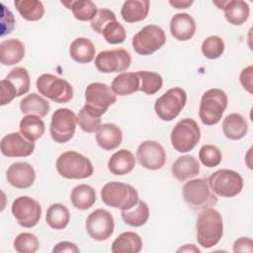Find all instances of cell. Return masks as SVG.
Returning a JSON list of instances; mask_svg holds the SVG:
<instances>
[{
	"label": "cell",
	"instance_id": "6da1fadb",
	"mask_svg": "<svg viewBox=\"0 0 253 253\" xmlns=\"http://www.w3.org/2000/svg\"><path fill=\"white\" fill-rule=\"evenodd\" d=\"M197 241L203 248L215 246L223 235V221L221 214L213 208L201 211L196 221Z\"/></svg>",
	"mask_w": 253,
	"mask_h": 253
},
{
	"label": "cell",
	"instance_id": "7a4b0ae2",
	"mask_svg": "<svg viewBox=\"0 0 253 253\" xmlns=\"http://www.w3.org/2000/svg\"><path fill=\"white\" fill-rule=\"evenodd\" d=\"M55 167L58 174L65 179H86L94 173L90 159L72 150L61 153L56 160Z\"/></svg>",
	"mask_w": 253,
	"mask_h": 253
},
{
	"label": "cell",
	"instance_id": "3957f363",
	"mask_svg": "<svg viewBox=\"0 0 253 253\" xmlns=\"http://www.w3.org/2000/svg\"><path fill=\"white\" fill-rule=\"evenodd\" d=\"M101 199L108 207L126 211L131 209L138 202V193L129 184L114 181L103 186Z\"/></svg>",
	"mask_w": 253,
	"mask_h": 253
},
{
	"label": "cell",
	"instance_id": "277c9868",
	"mask_svg": "<svg viewBox=\"0 0 253 253\" xmlns=\"http://www.w3.org/2000/svg\"><path fill=\"white\" fill-rule=\"evenodd\" d=\"M227 95L218 88H211L206 91L200 102L199 117L206 126H214L219 123L227 107Z\"/></svg>",
	"mask_w": 253,
	"mask_h": 253
},
{
	"label": "cell",
	"instance_id": "5b68a950",
	"mask_svg": "<svg viewBox=\"0 0 253 253\" xmlns=\"http://www.w3.org/2000/svg\"><path fill=\"white\" fill-rule=\"evenodd\" d=\"M183 198L189 208L202 211L211 208L217 203V197L211 190L208 181L204 178L193 179L183 186Z\"/></svg>",
	"mask_w": 253,
	"mask_h": 253
},
{
	"label": "cell",
	"instance_id": "8992f818",
	"mask_svg": "<svg viewBox=\"0 0 253 253\" xmlns=\"http://www.w3.org/2000/svg\"><path fill=\"white\" fill-rule=\"evenodd\" d=\"M201 129L197 122L190 118L179 121L172 128L170 140L173 148L181 153L191 151L200 141Z\"/></svg>",
	"mask_w": 253,
	"mask_h": 253
},
{
	"label": "cell",
	"instance_id": "52a82bcc",
	"mask_svg": "<svg viewBox=\"0 0 253 253\" xmlns=\"http://www.w3.org/2000/svg\"><path fill=\"white\" fill-rule=\"evenodd\" d=\"M36 86L41 95L55 103H68L73 98V88L69 82L50 73L40 75Z\"/></svg>",
	"mask_w": 253,
	"mask_h": 253
},
{
	"label": "cell",
	"instance_id": "ba28073f",
	"mask_svg": "<svg viewBox=\"0 0 253 253\" xmlns=\"http://www.w3.org/2000/svg\"><path fill=\"white\" fill-rule=\"evenodd\" d=\"M84 107L97 117H102L110 106L116 103L117 95L112 88L100 82L90 83L85 89Z\"/></svg>",
	"mask_w": 253,
	"mask_h": 253
},
{
	"label": "cell",
	"instance_id": "9c48e42d",
	"mask_svg": "<svg viewBox=\"0 0 253 253\" xmlns=\"http://www.w3.org/2000/svg\"><path fill=\"white\" fill-rule=\"evenodd\" d=\"M207 181L212 193L223 198H233L243 189V178L238 172L230 169L217 170Z\"/></svg>",
	"mask_w": 253,
	"mask_h": 253
},
{
	"label": "cell",
	"instance_id": "30bf717a",
	"mask_svg": "<svg viewBox=\"0 0 253 253\" xmlns=\"http://www.w3.org/2000/svg\"><path fill=\"white\" fill-rule=\"evenodd\" d=\"M186 103V91L180 87H174L156 99L154 111L161 121L171 122L180 114Z\"/></svg>",
	"mask_w": 253,
	"mask_h": 253
},
{
	"label": "cell",
	"instance_id": "8fae6325",
	"mask_svg": "<svg viewBox=\"0 0 253 253\" xmlns=\"http://www.w3.org/2000/svg\"><path fill=\"white\" fill-rule=\"evenodd\" d=\"M166 42V35L162 28L147 25L137 32L131 41L132 48L140 55H150L160 49Z\"/></svg>",
	"mask_w": 253,
	"mask_h": 253
},
{
	"label": "cell",
	"instance_id": "7c38bea8",
	"mask_svg": "<svg viewBox=\"0 0 253 253\" xmlns=\"http://www.w3.org/2000/svg\"><path fill=\"white\" fill-rule=\"evenodd\" d=\"M77 117L75 113L67 108L57 109L51 116L49 133L51 138L57 143L69 141L76 129Z\"/></svg>",
	"mask_w": 253,
	"mask_h": 253
},
{
	"label": "cell",
	"instance_id": "4fadbf2b",
	"mask_svg": "<svg viewBox=\"0 0 253 253\" xmlns=\"http://www.w3.org/2000/svg\"><path fill=\"white\" fill-rule=\"evenodd\" d=\"M11 211L19 225L25 228H32L41 219L42 207L33 198L20 196L13 201Z\"/></svg>",
	"mask_w": 253,
	"mask_h": 253
},
{
	"label": "cell",
	"instance_id": "5bb4252c",
	"mask_svg": "<svg viewBox=\"0 0 253 253\" xmlns=\"http://www.w3.org/2000/svg\"><path fill=\"white\" fill-rule=\"evenodd\" d=\"M86 231L89 236L96 241L109 239L115 229V221L111 212L104 209L92 211L85 222Z\"/></svg>",
	"mask_w": 253,
	"mask_h": 253
},
{
	"label": "cell",
	"instance_id": "9a60e30c",
	"mask_svg": "<svg viewBox=\"0 0 253 253\" xmlns=\"http://www.w3.org/2000/svg\"><path fill=\"white\" fill-rule=\"evenodd\" d=\"M130 63V54L124 48L101 51L95 58L96 68L103 73H123L129 68Z\"/></svg>",
	"mask_w": 253,
	"mask_h": 253
},
{
	"label": "cell",
	"instance_id": "2e32d148",
	"mask_svg": "<svg viewBox=\"0 0 253 253\" xmlns=\"http://www.w3.org/2000/svg\"><path fill=\"white\" fill-rule=\"evenodd\" d=\"M136 158L143 168L158 170L166 162V152L159 142L155 140H144L136 149Z\"/></svg>",
	"mask_w": 253,
	"mask_h": 253
},
{
	"label": "cell",
	"instance_id": "e0dca14e",
	"mask_svg": "<svg viewBox=\"0 0 253 253\" xmlns=\"http://www.w3.org/2000/svg\"><path fill=\"white\" fill-rule=\"evenodd\" d=\"M1 153L7 157H27L35 150V142L27 139L21 132H11L2 137Z\"/></svg>",
	"mask_w": 253,
	"mask_h": 253
},
{
	"label": "cell",
	"instance_id": "ac0fdd59",
	"mask_svg": "<svg viewBox=\"0 0 253 253\" xmlns=\"http://www.w3.org/2000/svg\"><path fill=\"white\" fill-rule=\"evenodd\" d=\"M6 179L17 189H27L34 184L36 172L33 166L27 162H15L7 169Z\"/></svg>",
	"mask_w": 253,
	"mask_h": 253
},
{
	"label": "cell",
	"instance_id": "d6986e66",
	"mask_svg": "<svg viewBox=\"0 0 253 253\" xmlns=\"http://www.w3.org/2000/svg\"><path fill=\"white\" fill-rule=\"evenodd\" d=\"M218 9H222L226 21L233 26H240L244 24L250 14L248 3L242 0H229L221 2H213Z\"/></svg>",
	"mask_w": 253,
	"mask_h": 253
},
{
	"label": "cell",
	"instance_id": "ffe728a7",
	"mask_svg": "<svg viewBox=\"0 0 253 253\" xmlns=\"http://www.w3.org/2000/svg\"><path fill=\"white\" fill-rule=\"evenodd\" d=\"M170 32L177 41H189L196 33V22L187 13L175 14L170 21Z\"/></svg>",
	"mask_w": 253,
	"mask_h": 253
},
{
	"label": "cell",
	"instance_id": "44dd1931",
	"mask_svg": "<svg viewBox=\"0 0 253 253\" xmlns=\"http://www.w3.org/2000/svg\"><path fill=\"white\" fill-rule=\"evenodd\" d=\"M123 140L122 129L115 124L106 123L100 126L96 131V141L104 150H114L119 147Z\"/></svg>",
	"mask_w": 253,
	"mask_h": 253
},
{
	"label": "cell",
	"instance_id": "7402d4cb",
	"mask_svg": "<svg viewBox=\"0 0 253 253\" xmlns=\"http://www.w3.org/2000/svg\"><path fill=\"white\" fill-rule=\"evenodd\" d=\"M25 56V45L18 39L2 41L0 43V62L11 66L19 63Z\"/></svg>",
	"mask_w": 253,
	"mask_h": 253
},
{
	"label": "cell",
	"instance_id": "603a6c76",
	"mask_svg": "<svg viewBox=\"0 0 253 253\" xmlns=\"http://www.w3.org/2000/svg\"><path fill=\"white\" fill-rule=\"evenodd\" d=\"M172 175L181 182L196 177L200 173V163L192 155L178 157L171 167Z\"/></svg>",
	"mask_w": 253,
	"mask_h": 253
},
{
	"label": "cell",
	"instance_id": "cb8c5ba5",
	"mask_svg": "<svg viewBox=\"0 0 253 253\" xmlns=\"http://www.w3.org/2000/svg\"><path fill=\"white\" fill-rule=\"evenodd\" d=\"M135 166L134 155L127 149L115 152L108 161L109 171L117 176H124L132 171Z\"/></svg>",
	"mask_w": 253,
	"mask_h": 253
},
{
	"label": "cell",
	"instance_id": "d4e9b609",
	"mask_svg": "<svg viewBox=\"0 0 253 253\" xmlns=\"http://www.w3.org/2000/svg\"><path fill=\"white\" fill-rule=\"evenodd\" d=\"M222 131L227 138L238 140L246 135L248 125L243 116L237 113H232L224 118L222 122Z\"/></svg>",
	"mask_w": 253,
	"mask_h": 253
},
{
	"label": "cell",
	"instance_id": "484cf974",
	"mask_svg": "<svg viewBox=\"0 0 253 253\" xmlns=\"http://www.w3.org/2000/svg\"><path fill=\"white\" fill-rule=\"evenodd\" d=\"M149 12V1L147 0H127L124 2L121 15L125 22L135 23L144 20Z\"/></svg>",
	"mask_w": 253,
	"mask_h": 253
},
{
	"label": "cell",
	"instance_id": "4316f807",
	"mask_svg": "<svg viewBox=\"0 0 253 253\" xmlns=\"http://www.w3.org/2000/svg\"><path fill=\"white\" fill-rule=\"evenodd\" d=\"M96 49L93 42L87 38L75 39L69 46L71 58L78 63H89L95 57Z\"/></svg>",
	"mask_w": 253,
	"mask_h": 253
},
{
	"label": "cell",
	"instance_id": "83f0119b",
	"mask_svg": "<svg viewBox=\"0 0 253 253\" xmlns=\"http://www.w3.org/2000/svg\"><path fill=\"white\" fill-rule=\"evenodd\" d=\"M141 249L142 239L133 231L121 233L112 243L113 253H138Z\"/></svg>",
	"mask_w": 253,
	"mask_h": 253
},
{
	"label": "cell",
	"instance_id": "f1b7e54d",
	"mask_svg": "<svg viewBox=\"0 0 253 253\" xmlns=\"http://www.w3.org/2000/svg\"><path fill=\"white\" fill-rule=\"evenodd\" d=\"M111 88L118 96H127L139 91V78L136 72H123L116 76Z\"/></svg>",
	"mask_w": 253,
	"mask_h": 253
},
{
	"label": "cell",
	"instance_id": "f546056e",
	"mask_svg": "<svg viewBox=\"0 0 253 253\" xmlns=\"http://www.w3.org/2000/svg\"><path fill=\"white\" fill-rule=\"evenodd\" d=\"M49 103L37 93H31L20 102V110L23 114L45 117L49 112Z\"/></svg>",
	"mask_w": 253,
	"mask_h": 253
},
{
	"label": "cell",
	"instance_id": "4dcf8cb0",
	"mask_svg": "<svg viewBox=\"0 0 253 253\" xmlns=\"http://www.w3.org/2000/svg\"><path fill=\"white\" fill-rule=\"evenodd\" d=\"M70 201L75 209L81 211L88 210L96 202V192L89 185H77L70 193Z\"/></svg>",
	"mask_w": 253,
	"mask_h": 253
},
{
	"label": "cell",
	"instance_id": "1f68e13d",
	"mask_svg": "<svg viewBox=\"0 0 253 253\" xmlns=\"http://www.w3.org/2000/svg\"><path fill=\"white\" fill-rule=\"evenodd\" d=\"M20 132L29 140L36 141L42 136L45 130L44 123L41 117L27 115L20 122Z\"/></svg>",
	"mask_w": 253,
	"mask_h": 253
},
{
	"label": "cell",
	"instance_id": "d6a6232c",
	"mask_svg": "<svg viewBox=\"0 0 253 253\" xmlns=\"http://www.w3.org/2000/svg\"><path fill=\"white\" fill-rule=\"evenodd\" d=\"M70 220V212L62 204H52L45 213V221L48 226L55 230H61L67 226Z\"/></svg>",
	"mask_w": 253,
	"mask_h": 253
},
{
	"label": "cell",
	"instance_id": "836d02e7",
	"mask_svg": "<svg viewBox=\"0 0 253 253\" xmlns=\"http://www.w3.org/2000/svg\"><path fill=\"white\" fill-rule=\"evenodd\" d=\"M123 220L133 227L144 225L149 218V209L145 202L139 201L129 210L122 211Z\"/></svg>",
	"mask_w": 253,
	"mask_h": 253
},
{
	"label": "cell",
	"instance_id": "e575fe53",
	"mask_svg": "<svg viewBox=\"0 0 253 253\" xmlns=\"http://www.w3.org/2000/svg\"><path fill=\"white\" fill-rule=\"evenodd\" d=\"M61 4L72 11L75 19L83 22L92 21L98 12L96 4L91 0H71Z\"/></svg>",
	"mask_w": 253,
	"mask_h": 253
},
{
	"label": "cell",
	"instance_id": "d590c367",
	"mask_svg": "<svg viewBox=\"0 0 253 253\" xmlns=\"http://www.w3.org/2000/svg\"><path fill=\"white\" fill-rule=\"evenodd\" d=\"M14 5L22 18L27 21H39L44 14L43 4L38 0H17Z\"/></svg>",
	"mask_w": 253,
	"mask_h": 253
},
{
	"label": "cell",
	"instance_id": "8d00e7d4",
	"mask_svg": "<svg viewBox=\"0 0 253 253\" xmlns=\"http://www.w3.org/2000/svg\"><path fill=\"white\" fill-rule=\"evenodd\" d=\"M139 78V91L146 95H154L157 93L162 85L163 79L160 74L148 70H140L136 72Z\"/></svg>",
	"mask_w": 253,
	"mask_h": 253
},
{
	"label": "cell",
	"instance_id": "74e56055",
	"mask_svg": "<svg viewBox=\"0 0 253 253\" xmlns=\"http://www.w3.org/2000/svg\"><path fill=\"white\" fill-rule=\"evenodd\" d=\"M15 88L17 97H20L29 92L31 87V79L29 72L24 67L13 68L6 76V78Z\"/></svg>",
	"mask_w": 253,
	"mask_h": 253
},
{
	"label": "cell",
	"instance_id": "f35d334b",
	"mask_svg": "<svg viewBox=\"0 0 253 253\" xmlns=\"http://www.w3.org/2000/svg\"><path fill=\"white\" fill-rule=\"evenodd\" d=\"M13 245L14 249L19 253H35L40 247V242L35 234L22 232L16 236Z\"/></svg>",
	"mask_w": 253,
	"mask_h": 253
},
{
	"label": "cell",
	"instance_id": "ab89813d",
	"mask_svg": "<svg viewBox=\"0 0 253 253\" xmlns=\"http://www.w3.org/2000/svg\"><path fill=\"white\" fill-rule=\"evenodd\" d=\"M202 52L209 59H216L224 51V42L218 36H210L202 43Z\"/></svg>",
	"mask_w": 253,
	"mask_h": 253
},
{
	"label": "cell",
	"instance_id": "60d3db41",
	"mask_svg": "<svg viewBox=\"0 0 253 253\" xmlns=\"http://www.w3.org/2000/svg\"><path fill=\"white\" fill-rule=\"evenodd\" d=\"M199 159L206 167L212 168L219 165L222 160V154L217 146L205 144L200 148Z\"/></svg>",
	"mask_w": 253,
	"mask_h": 253
},
{
	"label": "cell",
	"instance_id": "b9f144b4",
	"mask_svg": "<svg viewBox=\"0 0 253 253\" xmlns=\"http://www.w3.org/2000/svg\"><path fill=\"white\" fill-rule=\"evenodd\" d=\"M77 124L80 128L88 133L96 132L101 126V117H97L90 113L84 106L79 111L77 116Z\"/></svg>",
	"mask_w": 253,
	"mask_h": 253
},
{
	"label": "cell",
	"instance_id": "7bdbcfd3",
	"mask_svg": "<svg viewBox=\"0 0 253 253\" xmlns=\"http://www.w3.org/2000/svg\"><path fill=\"white\" fill-rule=\"evenodd\" d=\"M102 35L104 36L106 42L111 44L122 43L125 42L126 38V32L124 26L118 21L110 22L104 28Z\"/></svg>",
	"mask_w": 253,
	"mask_h": 253
},
{
	"label": "cell",
	"instance_id": "ee69618b",
	"mask_svg": "<svg viewBox=\"0 0 253 253\" xmlns=\"http://www.w3.org/2000/svg\"><path fill=\"white\" fill-rule=\"evenodd\" d=\"M113 21H117V16L116 14L106 8H102L100 10H98L96 16L94 17V19L91 21V28L94 32H96L97 34H103V30L104 28Z\"/></svg>",
	"mask_w": 253,
	"mask_h": 253
},
{
	"label": "cell",
	"instance_id": "f6af8a7d",
	"mask_svg": "<svg viewBox=\"0 0 253 253\" xmlns=\"http://www.w3.org/2000/svg\"><path fill=\"white\" fill-rule=\"evenodd\" d=\"M2 14H1V24H2V33L1 36L4 37L12 33L15 27V18L13 13L7 9L4 4H1Z\"/></svg>",
	"mask_w": 253,
	"mask_h": 253
},
{
	"label": "cell",
	"instance_id": "bcb514c9",
	"mask_svg": "<svg viewBox=\"0 0 253 253\" xmlns=\"http://www.w3.org/2000/svg\"><path fill=\"white\" fill-rule=\"evenodd\" d=\"M0 89H1V106H5L11 103L14 98L17 97V92L13 85L7 80L3 79L0 81Z\"/></svg>",
	"mask_w": 253,
	"mask_h": 253
},
{
	"label": "cell",
	"instance_id": "7dc6e473",
	"mask_svg": "<svg viewBox=\"0 0 253 253\" xmlns=\"http://www.w3.org/2000/svg\"><path fill=\"white\" fill-rule=\"evenodd\" d=\"M253 251V241L249 237H240L233 243V252H249Z\"/></svg>",
	"mask_w": 253,
	"mask_h": 253
},
{
	"label": "cell",
	"instance_id": "c3c4849f",
	"mask_svg": "<svg viewBox=\"0 0 253 253\" xmlns=\"http://www.w3.org/2000/svg\"><path fill=\"white\" fill-rule=\"evenodd\" d=\"M242 87L250 94H252V65H249L242 69L239 76Z\"/></svg>",
	"mask_w": 253,
	"mask_h": 253
},
{
	"label": "cell",
	"instance_id": "681fc988",
	"mask_svg": "<svg viewBox=\"0 0 253 253\" xmlns=\"http://www.w3.org/2000/svg\"><path fill=\"white\" fill-rule=\"evenodd\" d=\"M80 250L77 247L76 244L70 242V241H61L59 243H57L53 249L52 252L53 253H62V252H74V253H78Z\"/></svg>",
	"mask_w": 253,
	"mask_h": 253
},
{
	"label": "cell",
	"instance_id": "f907efd6",
	"mask_svg": "<svg viewBox=\"0 0 253 253\" xmlns=\"http://www.w3.org/2000/svg\"><path fill=\"white\" fill-rule=\"evenodd\" d=\"M193 3H194V1H180V0L169 1V4L176 9H186V8L190 7Z\"/></svg>",
	"mask_w": 253,
	"mask_h": 253
},
{
	"label": "cell",
	"instance_id": "816d5d0a",
	"mask_svg": "<svg viewBox=\"0 0 253 253\" xmlns=\"http://www.w3.org/2000/svg\"><path fill=\"white\" fill-rule=\"evenodd\" d=\"M180 251H194V252H198V253L201 252L200 249L195 247L194 244H186L185 247H183V248L181 247L180 249H178V252H180Z\"/></svg>",
	"mask_w": 253,
	"mask_h": 253
}]
</instances>
